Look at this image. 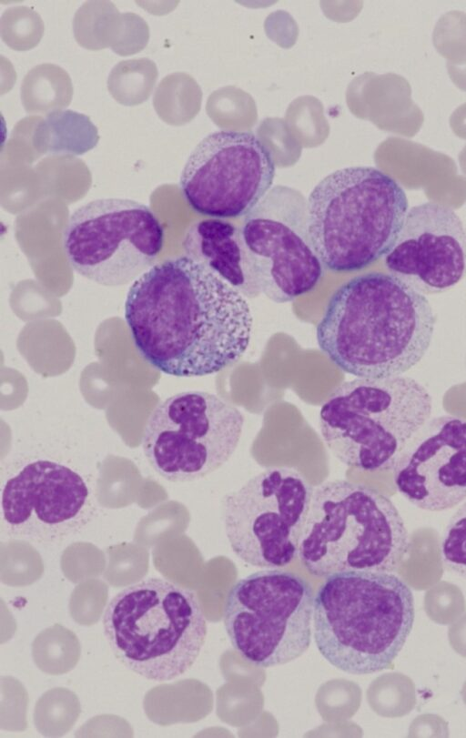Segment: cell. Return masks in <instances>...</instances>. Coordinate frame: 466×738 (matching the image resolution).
<instances>
[{
	"instance_id": "3957f363",
	"label": "cell",
	"mask_w": 466,
	"mask_h": 738,
	"mask_svg": "<svg viewBox=\"0 0 466 738\" xmlns=\"http://www.w3.org/2000/svg\"><path fill=\"white\" fill-rule=\"evenodd\" d=\"M415 619L410 586L393 572L327 577L314 599L313 637L335 668L365 675L391 667Z\"/></svg>"
},
{
	"instance_id": "4316f807",
	"label": "cell",
	"mask_w": 466,
	"mask_h": 738,
	"mask_svg": "<svg viewBox=\"0 0 466 738\" xmlns=\"http://www.w3.org/2000/svg\"><path fill=\"white\" fill-rule=\"evenodd\" d=\"M461 694L462 701H463L464 704L466 705V681L464 682V683L462 685Z\"/></svg>"
},
{
	"instance_id": "6da1fadb",
	"label": "cell",
	"mask_w": 466,
	"mask_h": 738,
	"mask_svg": "<svg viewBox=\"0 0 466 738\" xmlns=\"http://www.w3.org/2000/svg\"><path fill=\"white\" fill-rule=\"evenodd\" d=\"M125 319L140 357L175 377L210 375L234 364L252 326L244 296L187 256L158 263L135 280Z\"/></svg>"
},
{
	"instance_id": "5b68a950",
	"label": "cell",
	"mask_w": 466,
	"mask_h": 738,
	"mask_svg": "<svg viewBox=\"0 0 466 738\" xmlns=\"http://www.w3.org/2000/svg\"><path fill=\"white\" fill-rule=\"evenodd\" d=\"M313 249L329 270L362 269L393 247L409 203L401 186L373 167L336 170L313 188L307 201Z\"/></svg>"
},
{
	"instance_id": "603a6c76",
	"label": "cell",
	"mask_w": 466,
	"mask_h": 738,
	"mask_svg": "<svg viewBox=\"0 0 466 738\" xmlns=\"http://www.w3.org/2000/svg\"><path fill=\"white\" fill-rule=\"evenodd\" d=\"M107 596L108 589L104 581L88 579L80 582L70 596V615L80 625L96 623L106 604Z\"/></svg>"
},
{
	"instance_id": "4fadbf2b",
	"label": "cell",
	"mask_w": 466,
	"mask_h": 738,
	"mask_svg": "<svg viewBox=\"0 0 466 738\" xmlns=\"http://www.w3.org/2000/svg\"><path fill=\"white\" fill-rule=\"evenodd\" d=\"M244 241L260 292L277 303L312 290L322 277L308 226L307 201L289 187L276 186L244 218Z\"/></svg>"
},
{
	"instance_id": "8992f818",
	"label": "cell",
	"mask_w": 466,
	"mask_h": 738,
	"mask_svg": "<svg viewBox=\"0 0 466 738\" xmlns=\"http://www.w3.org/2000/svg\"><path fill=\"white\" fill-rule=\"evenodd\" d=\"M104 632L118 661L152 681L185 673L205 643L207 622L187 587L150 578L127 586L108 602Z\"/></svg>"
},
{
	"instance_id": "9c48e42d",
	"label": "cell",
	"mask_w": 466,
	"mask_h": 738,
	"mask_svg": "<svg viewBox=\"0 0 466 738\" xmlns=\"http://www.w3.org/2000/svg\"><path fill=\"white\" fill-rule=\"evenodd\" d=\"M243 425L240 410L224 399L201 390L178 392L152 410L142 449L150 466L164 479L193 481L230 459Z\"/></svg>"
},
{
	"instance_id": "44dd1931",
	"label": "cell",
	"mask_w": 466,
	"mask_h": 738,
	"mask_svg": "<svg viewBox=\"0 0 466 738\" xmlns=\"http://www.w3.org/2000/svg\"><path fill=\"white\" fill-rule=\"evenodd\" d=\"M413 681L400 672L382 675L375 683L373 706L387 717H401L409 714L417 702Z\"/></svg>"
},
{
	"instance_id": "2e32d148",
	"label": "cell",
	"mask_w": 466,
	"mask_h": 738,
	"mask_svg": "<svg viewBox=\"0 0 466 738\" xmlns=\"http://www.w3.org/2000/svg\"><path fill=\"white\" fill-rule=\"evenodd\" d=\"M87 497V486L77 472L54 460H37L5 482L3 518L22 534L53 540L69 529Z\"/></svg>"
},
{
	"instance_id": "7c38bea8",
	"label": "cell",
	"mask_w": 466,
	"mask_h": 738,
	"mask_svg": "<svg viewBox=\"0 0 466 738\" xmlns=\"http://www.w3.org/2000/svg\"><path fill=\"white\" fill-rule=\"evenodd\" d=\"M272 154L252 132L218 130L189 155L180 189L196 212L214 218L246 216L271 189Z\"/></svg>"
},
{
	"instance_id": "ba28073f",
	"label": "cell",
	"mask_w": 466,
	"mask_h": 738,
	"mask_svg": "<svg viewBox=\"0 0 466 738\" xmlns=\"http://www.w3.org/2000/svg\"><path fill=\"white\" fill-rule=\"evenodd\" d=\"M314 599L311 585L296 573L264 570L238 580L223 611L233 648L262 668L296 660L311 642Z\"/></svg>"
},
{
	"instance_id": "e0dca14e",
	"label": "cell",
	"mask_w": 466,
	"mask_h": 738,
	"mask_svg": "<svg viewBox=\"0 0 466 738\" xmlns=\"http://www.w3.org/2000/svg\"><path fill=\"white\" fill-rule=\"evenodd\" d=\"M187 256L248 298L260 292L242 229L218 218L193 224L183 240Z\"/></svg>"
},
{
	"instance_id": "cb8c5ba5",
	"label": "cell",
	"mask_w": 466,
	"mask_h": 738,
	"mask_svg": "<svg viewBox=\"0 0 466 738\" xmlns=\"http://www.w3.org/2000/svg\"><path fill=\"white\" fill-rule=\"evenodd\" d=\"M424 610L434 622L441 625L451 624L465 610L463 593L455 584L439 581L425 592Z\"/></svg>"
},
{
	"instance_id": "30bf717a",
	"label": "cell",
	"mask_w": 466,
	"mask_h": 738,
	"mask_svg": "<svg viewBox=\"0 0 466 738\" xmlns=\"http://www.w3.org/2000/svg\"><path fill=\"white\" fill-rule=\"evenodd\" d=\"M164 229L146 205L127 198L90 201L68 218L63 247L72 268L97 284L126 285L160 254Z\"/></svg>"
},
{
	"instance_id": "7402d4cb",
	"label": "cell",
	"mask_w": 466,
	"mask_h": 738,
	"mask_svg": "<svg viewBox=\"0 0 466 738\" xmlns=\"http://www.w3.org/2000/svg\"><path fill=\"white\" fill-rule=\"evenodd\" d=\"M440 554L447 571L466 579V500L453 513L444 529Z\"/></svg>"
},
{
	"instance_id": "d6986e66",
	"label": "cell",
	"mask_w": 466,
	"mask_h": 738,
	"mask_svg": "<svg viewBox=\"0 0 466 738\" xmlns=\"http://www.w3.org/2000/svg\"><path fill=\"white\" fill-rule=\"evenodd\" d=\"M81 646L76 633L56 623L40 632L32 642V658L36 667L49 675H62L77 664Z\"/></svg>"
},
{
	"instance_id": "5bb4252c",
	"label": "cell",
	"mask_w": 466,
	"mask_h": 738,
	"mask_svg": "<svg viewBox=\"0 0 466 738\" xmlns=\"http://www.w3.org/2000/svg\"><path fill=\"white\" fill-rule=\"evenodd\" d=\"M384 263L391 275L423 295L450 290L466 275L461 219L438 202L412 207Z\"/></svg>"
},
{
	"instance_id": "9a60e30c",
	"label": "cell",
	"mask_w": 466,
	"mask_h": 738,
	"mask_svg": "<svg viewBox=\"0 0 466 738\" xmlns=\"http://www.w3.org/2000/svg\"><path fill=\"white\" fill-rule=\"evenodd\" d=\"M398 492L427 511L452 509L466 499V420L430 419L413 436L393 467Z\"/></svg>"
},
{
	"instance_id": "ffe728a7",
	"label": "cell",
	"mask_w": 466,
	"mask_h": 738,
	"mask_svg": "<svg viewBox=\"0 0 466 738\" xmlns=\"http://www.w3.org/2000/svg\"><path fill=\"white\" fill-rule=\"evenodd\" d=\"M81 713L78 697L72 691L56 687L46 691L34 708V724L46 737H61L75 725Z\"/></svg>"
},
{
	"instance_id": "ac0fdd59",
	"label": "cell",
	"mask_w": 466,
	"mask_h": 738,
	"mask_svg": "<svg viewBox=\"0 0 466 738\" xmlns=\"http://www.w3.org/2000/svg\"><path fill=\"white\" fill-rule=\"evenodd\" d=\"M98 139L89 117L68 109L47 114L33 135L35 149L44 154L82 155L96 147Z\"/></svg>"
},
{
	"instance_id": "277c9868",
	"label": "cell",
	"mask_w": 466,
	"mask_h": 738,
	"mask_svg": "<svg viewBox=\"0 0 466 738\" xmlns=\"http://www.w3.org/2000/svg\"><path fill=\"white\" fill-rule=\"evenodd\" d=\"M410 549L402 517L376 489L346 480L313 489L298 553L311 575L394 572Z\"/></svg>"
},
{
	"instance_id": "7a4b0ae2",
	"label": "cell",
	"mask_w": 466,
	"mask_h": 738,
	"mask_svg": "<svg viewBox=\"0 0 466 738\" xmlns=\"http://www.w3.org/2000/svg\"><path fill=\"white\" fill-rule=\"evenodd\" d=\"M436 317L426 297L391 274L341 285L316 329L323 353L357 378L401 376L430 348Z\"/></svg>"
},
{
	"instance_id": "d4e9b609",
	"label": "cell",
	"mask_w": 466,
	"mask_h": 738,
	"mask_svg": "<svg viewBox=\"0 0 466 738\" xmlns=\"http://www.w3.org/2000/svg\"><path fill=\"white\" fill-rule=\"evenodd\" d=\"M409 737H448L447 723L436 714H422L410 723Z\"/></svg>"
},
{
	"instance_id": "484cf974",
	"label": "cell",
	"mask_w": 466,
	"mask_h": 738,
	"mask_svg": "<svg viewBox=\"0 0 466 738\" xmlns=\"http://www.w3.org/2000/svg\"><path fill=\"white\" fill-rule=\"evenodd\" d=\"M448 639L451 648L466 658V612L450 624Z\"/></svg>"
},
{
	"instance_id": "52a82bcc",
	"label": "cell",
	"mask_w": 466,
	"mask_h": 738,
	"mask_svg": "<svg viewBox=\"0 0 466 738\" xmlns=\"http://www.w3.org/2000/svg\"><path fill=\"white\" fill-rule=\"evenodd\" d=\"M432 399L414 379L355 378L337 386L319 410L322 439L343 464L366 471L392 470L430 420Z\"/></svg>"
},
{
	"instance_id": "8fae6325",
	"label": "cell",
	"mask_w": 466,
	"mask_h": 738,
	"mask_svg": "<svg viewBox=\"0 0 466 738\" xmlns=\"http://www.w3.org/2000/svg\"><path fill=\"white\" fill-rule=\"evenodd\" d=\"M312 486L297 470L268 468L228 493L222 501L226 536L246 563L282 568L298 555Z\"/></svg>"
}]
</instances>
